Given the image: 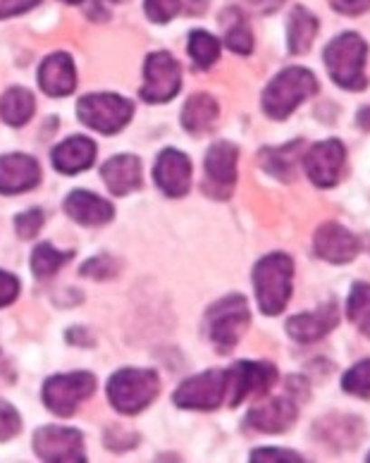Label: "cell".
Masks as SVG:
<instances>
[{
    "label": "cell",
    "instance_id": "6da1fadb",
    "mask_svg": "<svg viewBox=\"0 0 370 463\" xmlns=\"http://www.w3.org/2000/svg\"><path fill=\"white\" fill-rule=\"evenodd\" d=\"M365 58H368V43L358 33H339L325 46V67L332 81L346 91H364L368 87L365 80Z\"/></svg>",
    "mask_w": 370,
    "mask_h": 463
},
{
    "label": "cell",
    "instance_id": "7a4b0ae2",
    "mask_svg": "<svg viewBox=\"0 0 370 463\" xmlns=\"http://www.w3.org/2000/svg\"><path fill=\"white\" fill-rule=\"evenodd\" d=\"M294 260L287 253H268L253 268V289L265 316H280L291 298Z\"/></svg>",
    "mask_w": 370,
    "mask_h": 463
},
{
    "label": "cell",
    "instance_id": "3957f363",
    "mask_svg": "<svg viewBox=\"0 0 370 463\" xmlns=\"http://www.w3.org/2000/svg\"><path fill=\"white\" fill-rule=\"evenodd\" d=\"M318 93L316 74L306 67H287L265 87L263 110L270 119H287L304 100Z\"/></svg>",
    "mask_w": 370,
    "mask_h": 463
},
{
    "label": "cell",
    "instance_id": "277c9868",
    "mask_svg": "<svg viewBox=\"0 0 370 463\" xmlns=\"http://www.w3.org/2000/svg\"><path fill=\"white\" fill-rule=\"evenodd\" d=\"M205 323H208V337L215 345V349L220 354H230L239 345V339L244 337L249 323H251L246 298L239 297V294L220 298L218 304L211 306Z\"/></svg>",
    "mask_w": 370,
    "mask_h": 463
},
{
    "label": "cell",
    "instance_id": "5b68a950",
    "mask_svg": "<svg viewBox=\"0 0 370 463\" xmlns=\"http://www.w3.org/2000/svg\"><path fill=\"white\" fill-rule=\"evenodd\" d=\"M158 375L153 371H139V368H125V371L115 373L108 383L110 404L125 416H134V413L144 411L153 399L158 397Z\"/></svg>",
    "mask_w": 370,
    "mask_h": 463
},
{
    "label": "cell",
    "instance_id": "8992f818",
    "mask_svg": "<svg viewBox=\"0 0 370 463\" xmlns=\"http://www.w3.org/2000/svg\"><path fill=\"white\" fill-rule=\"evenodd\" d=\"M77 115L100 134H115L132 119L134 103L118 93H89L77 103Z\"/></svg>",
    "mask_w": 370,
    "mask_h": 463
},
{
    "label": "cell",
    "instance_id": "52a82bcc",
    "mask_svg": "<svg viewBox=\"0 0 370 463\" xmlns=\"http://www.w3.org/2000/svg\"><path fill=\"white\" fill-rule=\"evenodd\" d=\"M93 392H96V377L91 373L55 375L43 384V404L53 411L55 416L67 418L72 416Z\"/></svg>",
    "mask_w": 370,
    "mask_h": 463
},
{
    "label": "cell",
    "instance_id": "ba28073f",
    "mask_svg": "<svg viewBox=\"0 0 370 463\" xmlns=\"http://www.w3.org/2000/svg\"><path fill=\"white\" fill-rule=\"evenodd\" d=\"M278 383V368L265 361H239L227 371V402L239 406L249 397H261Z\"/></svg>",
    "mask_w": 370,
    "mask_h": 463
},
{
    "label": "cell",
    "instance_id": "9c48e42d",
    "mask_svg": "<svg viewBox=\"0 0 370 463\" xmlns=\"http://www.w3.org/2000/svg\"><path fill=\"white\" fill-rule=\"evenodd\" d=\"M227 399V371H205L189 377L175 392L172 402L179 409L213 411Z\"/></svg>",
    "mask_w": 370,
    "mask_h": 463
},
{
    "label": "cell",
    "instance_id": "30bf717a",
    "mask_svg": "<svg viewBox=\"0 0 370 463\" xmlns=\"http://www.w3.org/2000/svg\"><path fill=\"white\" fill-rule=\"evenodd\" d=\"M344 165H346V148L339 139L318 141L308 148V153H304L306 175L320 189L337 186L344 177Z\"/></svg>",
    "mask_w": 370,
    "mask_h": 463
},
{
    "label": "cell",
    "instance_id": "8fae6325",
    "mask_svg": "<svg viewBox=\"0 0 370 463\" xmlns=\"http://www.w3.org/2000/svg\"><path fill=\"white\" fill-rule=\"evenodd\" d=\"M182 87V70L170 53L148 55L144 67V87L139 96L146 103H167Z\"/></svg>",
    "mask_w": 370,
    "mask_h": 463
},
{
    "label": "cell",
    "instance_id": "7c38bea8",
    "mask_svg": "<svg viewBox=\"0 0 370 463\" xmlns=\"http://www.w3.org/2000/svg\"><path fill=\"white\" fill-rule=\"evenodd\" d=\"M237 146L218 141L205 153V192L215 199H230L237 182Z\"/></svg>",
    "mask_w": 370,
    "mask_h": 463
},
{
    "label": "cell",
    "instance_id": "4fadbf2b",
    "mask_svg": "<svg viewBox=\"0 0 370 463\" xmlns=\"http://www.w3.org/2000/svg\"><path fill=\"white\" fill-rule=\"evenodd\" d=\"M33 451L43 461L58 463H77L86 461L84 439L81 432L72 428H58V425H46L33 435Z\"/></svg>",
    "mask_w": 370,
    "mask_h": 463
},
{
    "label": "cell",
    "instance_id": "5bb4252c",
    "mask_svg": "<svg viewBox=\"0 0 370 463\" xmlns=\"http://www.w3.org/2000/svg\"><path fill=\"white\" fill-rule=\"evenodd\" d=\"M313 251L320 260L332 265L351 263L361 251V244L354 232H349L339 222H325L316 230L313 237Z\"/></svg>",
    "mask_w": 370,
    "mask_h": 463
},
{
    "label": "cell",
    "instance_id": "9a60e30c",
    "mask_svg": "<svg viewBox=\"0 0 370 463\" xmlns=\"http://www.w3.org/2000/svg\"><path fill=\"white\" fill-rule=\"evenodd\" d=\"M153 177L166 196L179 199L192 189V160L177 148H166L156 160Z\"/></svg>",
    "mask_w": 370,
    "mask_h": 463
},
{
    "label": "cell",
    "instance_id": "2e32d148",
    "mask_svg": "<svg viewBox=\"0 0 370 463\" xmlns=\"http://www.w3.org/2000/svg\"><path fill=\"white\" fill-rule=\"evenodd\" d=\"M339 325V308L337 304H323L311 313H299L294 318L287 320V335L299 345H313L325 335H330Z\"/></svg>",
    "mask_w": 370,
    "mask_h": 463
},
{
    "label": "cell",
    "instance_id": "e0dca14e",
    "mask_svg": "<svg viewBox=\"0 0 370 463\" xmlns=\"http://www.w3.org/2000/svg\"><path fill=\"white\" fill-rule=\"evenodd\" d=\"M299 409L291 399L275 397L265 399L261 404L253 406L246 416L249 428L258 432H268V435H278V432H287L291 425L297 423Z\"/></svg>",
    "mask_w": 370,
    "mask_h": 463
},
{
    "label": "cell",
    "instance_id": "ac0fdd59",
    "mask_svg": "<svg viewBox=\"0 0 370 463\" xmlns=\"http://www.w3.org/2000/svg\"><path fill=\"white\" fill-rule=\"evenodd\" d=\"M41 182V165L32 156L10 153L0 158V194H24Z\"/></svg>",
    "mask_w": 370,
    "mask_h": 463
},
{
    "label": "cell",
    "instance_id": "d6986e66",
    "mask_svg": "<svg viewBox=\"0 0 370 463\" xmlns=\"http://www.w3.org/2000/svg\"><path fill=\"white\" fill-rule=\"evenodd\" d=\"M41 91L53 99H62L77 89V70L67 53H53L43 60L39 70Z\"/></svg>",
    "mask_w": 370,
    "mask_h": 463
},
{
    "label": "cell",
    "instance_id": "ffe728a7",
    "mask_svg": "<svg viewBox=\"0 0 370 463\" xmlns=\"http://www.w3.org/2000/svg\"><path fill=\"white\" fill-rule=\"evenodd\" d=\"M67 215L84 227H99L110 222L115 215V208L108 201H103L96 194H89L84 189L72 192L65 201Z\"/></svg>",
    "mask_w": 370,
    "mask_h": 463
},
{
    "label": "cell",
    "instance_id": "44dd1931",
    "mask_svg": "<svg viewBox=\"0 0 370 463\" xmlns=\"http://www.w3.org/2000/svg\"><path fill=\"white\" fill-rule=\"evenodd\" d=\"M100 175L115 196H127L141 186V163L134 156H115L103 165Z\"/></svg>",
    "mask_w": 370,
    "mask_h": 463
},
{
    "label": "cell",
    "instance_id": "7402d4cb",
    "mask_svg": "<svg viewBox=\"0 0 370 463\" xmlns=\"http://www.w3.org/2000/svg\"><path fill=\"white\" fill-rule=\"evenodd\" d=\"M93 160H96V144L86 137H72L55 146L53 151V165L62 175L81 173L93 165Z\"/></svg>",
    "mask_w": 370,
    "mask_h": 463
},
{
    "label": "cell",
    "instance_id": "603a6c76",
    "mask_svg": "<svg viewBox=\"0 0 370 463\" xmlns=\"http://www.w3.org/2000/svg\"><path fill=\"white\" fill-rule=\"evenodd\" d=\"M299 160L304 163V141H291V144L278 146V148H263L261 151V165L272 177L291 182L297 175Z\"/></svg>",
    "mask_w": 370,
    "mask_h": 463
},
{
    "label": "cell",
    "instance_id": "cb8c5ba5",
    "mask_svg": "<svg viewBox=\"0 0 370 463\" xmlns=\"http://www.w3.org/2000/svg\"><path fill=\"white\" fill-rule=\"evenodd\" d=\"M218 103L208 93H194L192 99L185 103V110H182V125H185L186 132L192 134H205L208 129L215 127L218 122Z\"/></svg>",
    "mask_w": 370,
    "mask_h": 463
},
{
    "label": "cell",
    "instance_id": "d4e9b609",
    "mask_svg": "<svg viewBox=\"0 0 370 463\" xmlns=\"http://www.w3.org/2000/svg\"><path fill=\"white\" fill-rule=\"evenodd\" d=\"M318 20L316 14L306 7L297 5L289 14V24H287V43H289V53L301 55L308 53L316 41Z\"/></svg>",
    "mask_w": 370,
    "mask_h": 463
},
{
    "label": "cell",
    "instance_id": "484cf974",
    "mask_svg": "<svg viewBox=\"0 0 370 463\" xmlns=\"http://www.w3.org/2000/svg\"><path fill=\"white\" fill-rule=\"evenodd\" d=\"M223 29H225V46L232 53L249 55L253 51V33L244 13L237 7H230L223 14Z\"/></svg>",
    "mask_w": 370,
    "mask_h": 463
},
{
    "label": "cell",
    "instance_id": "4316f807",
    "mask_svg": "<svg viewBox=\"0 0 370 463\" xmlns=\"http://www.w3.org/2000/svg\"><path fill=\"white\" fill-rule=\"evenodd\" d=\"M33 108H36V100L27 89H7L0 96V118L5 119L10 127L27 125L33 115Z\"/></svg>",
    "mask_w": 370,
    "mask_h": 463
},
{
    "label": "cell",
    "instance_id": "83f0119b",
    "mask_svg": "<svg viewBox=\"0 0 370 463\" xmlns=\"http://www.w3.org/2000/svg\"><path fill=\"white\" fill-rule=\"evenodd\" d=\"M346 318L356 325L358 332L370 337V285L368 282H356L351 287L349 298H346Z\"/></svg>",
    "mask_w": 370,
    "mask_h": 463
},
{
    "label": "cell",
    "instance_id": "f1b7e54d",
    "mask_svg": "<svg viewBox=\"0 0 370 463\" xmlns=\"http://www.w3.org/2000/svg\"><path fill=\"white\" fill-rule=\"evenodd\" d=\"M189 55L194 58V62L201 67V70H208L211 65H215L220 58V43L218 39L208 32H194L189 36Z\"/></svg>",
    "mask_w": 370,
    "mask_h": 463
},
{
    "label": "cell",
    "instance_id": "f546056e",
    "mask_svg": "<svg viewBox=\"0 0 370 463\" xmlns=\"http://www.w3.org/2000/svg\"><path fill=\"white\" fill-rule=\"evenodd\" d=\"M70 259H72V253L58 251V249H53L51 244H39L32 253L33 275H39V278H51V275H55V272L62 268V263Z\"/></svg>",
    "mask_w": 370,
    "mask_h": 463
},
{
    "label": "cell",
    "instance_id": "4dcf8cb0",
    "mask_svg": "<svg viewBox=\"0 0 370 463\" xmlns=\"http://www.w3.org/2000/svg\"><path fill=\"white\" fill-rule=\"evenodd\" d=\"M342 390L346 394H354V397L370 399V358L358 361L354 368L346 371L342 380Z\"/></svg>",
    "mask_w": 370,
    "mask_h": 463
},
{
    "label": "cell",
    "instance_id": "1f68e13d",
    "mask_svg": "<svg viewBox=\"0 0 370 463\" xmlns=\"http://www.w3.org/2000/svg\"><path fill=\"white\" fill-rule=\"evenodd\" d=\"M22 430V418L13 404L0 402V442L13 439Z\"/></svg>",
    "mask_w": 370,
    "mask_h": 463
},
{
    "label": "cell",
    "instance_id": "d6a6232c",
    "mask_svg": "<svg viewBox=\"0 0 370 463\" xmlns=\"http://www.w3.org/2000/svg\"><path fill=\"white\" fill-rule=\"evenodd\" d=\"M179 10H182V3H179V0H146V14H148L153 22H158V24L170 22Z\"/></svg>",
    "mask_w": 370,
    "mask_h": 463
},
{
    "label": "cell",
    "instance_id": "836d02e7",
    "mask_svg": "<svg viewBox=\"0 0 370 463\" xmlns=\"http://www.w3.org/2000/svg\"><path fill=\"white\" fill-rule=\"evenodd\" d=\"M14 227H17V237L22 239H33L39 234V230L43 227V213L39 208H32V211L22 213L14 218Z\"/></svg>",
    "mask_w": 370,
    "mask_h": 463
},
{
    "label": "cell",
    "instance_id": "e575fe53",
    "mask_svg": "<svg viewBox=\"0 0 370 463\" xmlns=\"http://www.w3.org/2000/svg\"><path fill=\"white\" fill-rule=\"evenodd\" d=\"M253 463H275V461H287V463H299L304 461L301 454L289 449H256L251 454Z\"/></svg>",
    "mask_w": 370,
    "mask_h": 463
},
{
    "label": "cell",
    "instance_id": "d590c367",
    "mask_svg": "<svg viewBox=\"0 0 370 463\" xmlns=\"http://www.w3.org/2000/svg\"><path fill=\"white\" fill-rule=\"evenodd\" d=\"M115 272H118V268H115V263L108 256H99V259L89 260V263H84V268H81V275H86V278H113Z\"/></svg>",
    "mask_w": 370,
    "mask_h": 463
},
{
    "label": "cell",
    "instance_id": "8d00e7d4",
    "mask_svg": "<svg viewBox=\"0 0 370 463\" xmlns=\"http://www.w3.org/2000/svg\"><path fill=\"white\" fill-rule=\"evenodd\" d=\"M17 297H20V279L10 272L0 270V308L13 304Z\"/></svg>",
    "mask_w": 370,
    "mask_h": 463
},
{
    "label": "cell",
    "instance_id": "74e56055",
    "mask_svg": "<svg viewBox=\"0 0 370 463\" xmlns=\"http://www.w3.org/2000/svg\"><path fill=\"white\" fill-rule=\"evenodd\" d=\"M39 3L41 0H0V20L27 13V10L39 5Z\"/></svg>",
    "mask_w": 370,
    "mask_h": 463
},
{
    "label": "cell",
    "instance_id": "f35d334b",
    "mask_svg": "<svg viewBox=\"0 0 370 463\" xmlns=\"http://www.w3.org/2000/svg\"><path fill=\"white\" fill-rule=\"evenodd\" d=\"M330 5L342 14H351V17H356V14H364L370 10V0H330Z\"/></svg>",
    "mask_w": 370,
    "mask_h": 463
},
{
    "label": "cell",
    "instance_id": "ab89813d",
    "mask_svg": "<svg viewBox=\"0 0 370 463\" xmlns=\"http://www.w3.org/2000/svg\"><path fill=\"white\" fill-rule=\"evenodd\" d=\"M182 7H185V13L189 14H201L208 7V0H179Z\"/></svg>",
    "mask_w": 370,
    "mask_h": 463
},
{
    "label": "cell",
    "instance_id": "60d3db41",
    "mask_svg": "<svg viewBox=\"0 0 370 463\" xmlns=\"http://www.w3.org/2000/svg\"><path fill=\"white\" fill-rule=\"evenodd\" d=\"M251 5H256L261 13H272L282 5V0H251Z\"/></svg>",
    "mask_w": 370,
    "mask_h": 463
},
{
    "label": "cell",
    "instance_id": "b9f144b4",
    "mask_svg": "<svg viewBox=\"0 0 370 463\" xmlns=\"http://www.w3.org/2000/svg\"><path fill=\"white\" fill-rule=\"evenodd\" d=\"M358 125L370 127V108H365V110H361V118H358Z\"/></svg>",
    "mask_w": 370,
    "mask_h": 463
},
{
    "label": "cell",
    "instance_id": "7bdbcfd3",
    "mask_svg": "<svg viewBox=\"0 0 370 463\" xmlns=\"http://www.w3.org/2000/svg\"><path fill=\"white\" fill-rule=\"evenodd\" d=\"M62 3H70V5H77V3H81V0H62Z\"/></svg>",
    "mask_w": 370,
    "mask_h": 463
},
{
    "label": "cell",
    "instance_id": "ee69618b",
    "mask_svg": "<svg viewBox=\"0 0 370 463\" xmlns=\"http://www.w3.org/2000/svg\"><path fill=\"white\" fill-rule=\"evenodd\" d=\"M365 461H368V463H370V454H368V458H365Z\"/></svg>",
    "mask_w": 370,
    "mask_h": 463
}]
</instances>
